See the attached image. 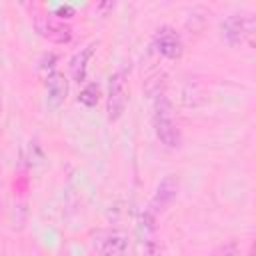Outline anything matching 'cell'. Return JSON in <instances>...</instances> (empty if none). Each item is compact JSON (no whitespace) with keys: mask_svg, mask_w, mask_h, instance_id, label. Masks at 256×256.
<instances>
[{"mask_svg":"<svg viewBox=\"0 0 256 256\" xmlns=\"http://www.w3.org/2000/svg\"><path fill=\"white\" fill-rule=\"evenodd\" d=\"M98 100H100V86H98L96 82H88V84L80 90V94H78V102L84 104V106H88V108L96 106Z\"/></svg>","mask_w":256,"mask_h":256,"instance_id":"cell-10","label":"cell"},{"mask_svg":"<svg viewBox=\"0 0 256 256\" xmlns=\"http://www.w3.org/2000/svg\"><path fill=\"white\" fill-rule=\"evenodd\" d=\"M94 50H96V42H90L86 44L84 48H80L68 62V68H70V76L72 80H76L78 84L86 80V70H88V62L90 58L94 56Z\"/></svg>","mask_w":256,"mask_h":256,"instance_id":"cell-8","label":"cell"},{"mask_svg":"<svg viewBox=\"0 0 256 256\" xmlns=\"http://www.w3.org/2000/svg\"><path fill=\"white\" fill-rule=\"evenodd\" d=\"M56 54H44L42 56V60H40V64H38V70H40V74H42V78H46V76H50L52 72H56Z\"/></svg>","mask_w":256,"mask_h":256,"instance_id":"cell-11","label":"cell"},{"mask_svg":"<svg viewBox=\"0 0 256 256\" xmlns=\"http://www.w3.org/2000/svg\"><path fill=\"white\" fill-rule=\"evenodd\" d=\"M34 28H36V32L42 38H46L52 44H68L72 40V28H70V24L64 22V20H60L54 14H46V12L36 14L34 16Z\"/></svg>","mask_w":256,"mask_h":256,"instance_id":"cell-3","label":"cell"},{"mask_svg":"<svg viewBox=\"0 0 256 256\" xmlns=\"http://www.w3.org/2000/svg\"><path fill=\"white\" fill-rule=\"evenodd\" d=\"M154 132L158 140L168 148H178L182 144V132L174 120L172 104L164 94H156L154 102Z\"/></svg>","mask_w":256,"mask_h":256,"instance_id":"cell-1","label":"cell"},{"mask_svg":"<svg viewBox=\"0 0 256 256\" xmlns=\"http://www.w3.org/2000/svg\"><path fill=\"white\" fill-rule=\"evenodd\" d=\"M152 44H154L156 52L162 54V56L168 58V60H178V58L184 54L182 38H180V34H178L172 26H160V28L154 32Z\"/></svg>","mask_w":256,"mask_h":256,"instance_id":"cell-5","label":"cell"},{"mask_svg":"<svg viewBox=\"0 0 256 256\" xmlns=\"http://www.w3.org/2000/svg\"><path fill=\"white\" fill-rule=\"evenodd\" d=\"M0 112H2V104H0Z\"/></svg>","mask_w":256,"mask_h":256,"instance_id":"cell-13","label":"cell"},{"mask_svg":"<svg viewBox=\"0 0 256 256\" xmlns=\"http://www.w3.org/2000/svg\"><path fill=\"white\" fill-rule=\"evenodd\" d=\"M128 104V74L126 70H116L110 76L108 86V100H106V116L110 122L122 118Z\"/></svg>","mask_w":256,"mask_h":256,"instance_id":"cell-2","label":"cell"},{"mask_svg":"<svg viewBox=\"0 0 256 256\" xmlns=\"http://www.w3.org/2000/svg\"><path fill=\"white\" fill-rule=\"evenodd\" d=\"M46 90H48V106L50 108H58L64 104L66 96H68V78L62 72H52L50 76L44 78Z\"/></svg>","mask_w":256,"mask_h":256,"instance_id":"cell-7","label":"cell"},{"mask_svg":"<svg viewBox=\"0 0 256 256\" xmlns=\"http://www.w3.org/2000/svg\"><path fill=\"white\" fill-rule=\"evenodd\" d=\"M128 246V236L122 230L108 232L98 244V256H124Z\"/></svg>","mask_w":256,"mask_h":256,"instance_id":"cell-9","label":"cell"},{"mask_svg":"<svg viewBox=\"0 0 256 256\" xmlns=\"http://www.w3.org/2000/svg\"><path fill=\"white\" fill-rule=\"evenodd\" d=\"M236 254H238V246H236V242H228V244L216 248L210 256H236Z\"/></svg>","mask_w":256,"mask_h":256,"instance_id":"cell-12","label":"cell"},{"mask_svg":"<svg viewBox=\"0 0 256 256\" xmlns=\"http://www.w3.org/2000/svg\"><path fill=\"white\" fill-rule=\"evenodd\" d=\"M178 196V178L168 174L158 186H156V192L152 196V202H150V212L152 214H158V212H164L172 202L174 198Z\"/></svg>","mask_w":256,"mask_h":256,"instance_id":"cell-6","label":"cell"},{"mask_svg":"<svg viewBox=\"0 0 256 256\" xmlns=\"http://www.w3.org/2000/svg\"><path fill=\"white\" fill-rule=\"evenodd\" d=\"M254 26H256L254 16H250V14H230L220 24V32H222V38L230 46H238V44L252 38Z\"/></svg>","mask_w":256,"mask_h":256,"instance_id":"cell-4","label":"cell"}]
</instances>
